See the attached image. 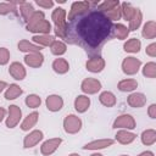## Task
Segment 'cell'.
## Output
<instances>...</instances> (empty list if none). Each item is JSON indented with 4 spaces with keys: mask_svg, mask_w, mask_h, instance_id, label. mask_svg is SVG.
<instances>
[{
    "mask_svg": "<svg viewBox=\"0 0 156 156\" xmlns=\"http://www.w3.org/2000/svg\"><path fill=\"white\" fill-rule=\"evenodd\" d=\"M52 21L55 23V33L60 38L65 39V33H66V10L63 7H56L52 11Z\"/></svg>",
    "mask_w": 156,
    "mask_h": 156,
    "instance_id": "3957f363",
    "label": "cell"
},
{
    "mask_svg": "<svg viewBox=\"0 0 156 156\" xmlns=\"http://www.w3.org/2000/svg\"><path fill=\"white\" fill-rule=\"evenodd\" d=\"M135 134H133V133H129V132H127V130H119L118 133H117V135H116V139L121 143V144H129V143H132L134 139H135Z\"/></svg>",
    "mask_w": 156,
    "mask_h": 156,
    "instance_id": "603a6c76",
    "label": "cell"
},
{
    "mask_svg": "<svg viewBox=\"0 0 156 156\" xmlns=\"http://www.w3.org/2000/svg\"><path fill=\"white\" fill-rule=\"evenodd\" d=\"M26 104L29 106V107H33V108H35V107H38L39 105H40V98L38 96V95H28L27 96V99H26Z\"/></svg>",
    "mask_w": 156,
    "mask_h": 156,
    "instance_id": "74e56055",
    "label": "cell"
},
{
    "mask_svg": "<svg viewBox=\"0 0 156 156\" xmlns=\"http://www.w3.org/2000/svg\"><path fill=\"white\" fill-rule=\"evenodd\" d=\"M139 156H154V152H151V151H144Z\"/></svg>",
    "mask_w": 156,
    "mask_h": 156,
    "instance_id": "ee69618b",
    "label": "cell"
},
{
    "mask_svg": "<svg viewBox=\"0 0 156 156\" xmlns=\"http://www.w3.org/2000/svg\"><path fill=\"white\" fill-rule=\"evenodd\" d=\"M128 33H129V29L126 26L121 23L113 24V37H117L118 39H126Z\"/></svg>",
    "mask_w": 156,
    "mask_h": 156,
    "instance_id": "484cf974",
    "label": "cell"
},
{
    "mask_svg": "<svg viewBox=\"0 0 156 156\" xmlns=\"http://www.w3.org/2000/svg\"><path fill=\"white\" fill-rule=\"evenodd\" d=\"M140 46H141L140 40L136 38H132L124 44V50L128 52H138L140 50Z\"/></svg>",
    "mask_w": 156,
    "mask_h": 156,
    "instance_id": "83f0119b",
    "label": "cell"
},
{
    "mask_svg": "<svg viewBox=\"0 0 156 156\" xmlns=\"http://www.w3.org/2000/svg\"><path fill=\"white\" fill-rule=\"evenodd\" d=\"M136 87H138V82L135 79H124L118 84V89L121 91H132Z\"/></svg>",
    "mask_w": 156,
    "mask_h": 156,
    "instance_id": "4316f807",
    "label": "cell"
},
{
    "mask_svg": "<svg viewBox=\"0 0 156 156\" xmlns=\"http://www.w3.org/2000/svg\"><path fill=\"white\" fill-rule=\"evenodd\" d=\"M43 139V132L40 130H33L24 138V147H33Z\"/></svg>",
    "mask_w": 156,
    "mask_h": 156,
    "instance_id": "30bf717a",
    "label": "cell"
},
{
    "mask_svg": "<svg viewBox=\"0 0 156 156\" xmlns=\"http://www.w3.org/2000/svg\"><path fill=\"white\" fill-rule=\"evenodd\" d=\"M143 37L146 39H154L156 37V23L155 21H147L143 28Z\"/></svg>",
    "mask_w": 156,
    "mask_h": 156,
    "instance_id": "ffe728a7",
    "label": "cell"
},
{
    "mask_svg": "<svg viewBox=\"0 0 156 156\" xmlns=\"http://www.w3.org/2000/svg\"><path fill=\"white\" fill-rule=\"evenodd\" d=\"M115 128H128V129H133L135 128V121L130 115H122L119 116L113 124Z\"/></svg>",
    "mask_w": 156,
    "mask_h": 156,
    "instance_id": "52a82bcc",
    "label": "cell"
},
{
    "mask_svg": "<svg viewBox=\"0 0 156 156\" xmlns=\"http://www.w3.org/2000/svg\"><path fill=\"white\" fill-rule=\"evenodd\" d=\"M66 51V45L62 41H54L51 44V52L54 55H62Z\"/></svg>",
    "mask_w": 156,
    "mask_h": 156,
    "instance_id": "8d00e7d4",
    "label": "cell"
},
{
    "mask_svg": "<svg viewBox=\"0 0 156 156\" xmlns=\"http://www.w3.org/2000/svg\"><path fill=\"white\" fill-rule=\"evenodd\" d=\"M141 20H143V15H141V11L139 9H136L134 16L132 17V20L129 21V28L130 30H135L139 28V26L141 24Z\"/></svg>",
    "mask_w": 156,
    "mask_h": 156,
    "instance_id": "4dcf8cb0",
    "label": "cell"
},
{
    "mask_svg": "<svg viewBox=\"0 0 156 156\" xmlns=\"http://www.w3.org/2000/svg\"><path fill=\"white\" fill-rule=\"evenodd\" d=\"M98 5L99 1H94L89 10L68 18L65 33L69 44L83 48L90 55L99 54L104 44L113 38V22L96 9Z\"/></svg>",
    "mask_w": 156,
    "mask_h": 156,
    "instance_id": "6da1fadb",
    "label": "cell"
},
{
    "mask_svg": "<svg viewBox=\"0 0 156 156\" xmlns=\"http://www.w3.org/2000/svg\"><path fill=\"white\" fill-rule=\"evenodd\" d=\"M21 94H22V89L16 84H11L9 87V89L6 90V93H5V98L7 100H13L17 96H20Z\"/></svg>",
    "mask_w": 156,
    "mask_h": 156,
    "instance_id": "1f68e13d",
    "label": "cell"
},
{
    "mask_svg": "<svg viewBox=\"0 0 156 156\" xmlns=\"http://www.w3.org/2000/svg\"><path fill=\"white\" fill-rule=\"evenodd\" d=\"M113 144V140L111 139H104V140H96V141H91L87 145L83 146L84 150H96V149H104L110 145Z\"/></svg>",
    "mask_w": 156,
    "mask_h": 156,
    "instance_id": "9a60e30c",
    "label": "cell"
},
{
    "mask_svg": "<svg viewBox=\"0 0 156 156\" xmlns=\"http://www.w3.org/2000/svg\"><path fill=\"white\" fill-rule=\"evenodd\" d=\"M63 126H65L66 132H68V133H76V132H78L80 129L82 121L78 117H76L73 115H69V116L66 117V119L63 122Z\"/></svg>",
    "mask_w": 156,
    "mask_h": 156,
    "instance_id": "5b68a950",
    "label": "cell"
},
{
    "mask_svg": "<svg viewBox=\"0 0 156 156\" xmlns=\"http://www.w3.org/2000/svg\"><path fill=\"white\" fill-rule=\"evenodd\" d=\"M37 121H38V113H37V112H33V113H30V115H28V116L26 117V119L23 121L21 128H22L23 130H29V129L37 123Z\"/></svg>",
    "mask_w": 156,
    "mask_h": 156,
    "instance_id": "f546056e",
    "label": "cell"
},
{
    "mask_svg": "<svg viewBox=\"0 0 156 156\" xmlns=\"http://www.w3.org/2000/svg\"><path fill=\"white\" fill-rule=\"evenodd\" d=\"M5 113H6L5 108H0V122L4 119V117H5Z\"/></svg>",
    "mask_w": 156,
    "mask_h": 156,
    "instance_id": "7bdbcfd3",
    "label": "cell"
},
{
    "mask_svg": "<svg viewBox=\"0 0 156 156\" xmlns=\"http://www.w3.org/2000/svg\"><path fill=\"white\" fill-rule=\"evenodd\" d=\"M20 119H21V110H20L17 106H15V105L10 106V110H9V118H7V121H6V126H7L9 128H13V127L17 126V123L20 122Z\"/></svg>",
    "mask_w": 156,
    "mask_h": 156,
    "instance_id": "ba28073f",
    "label": "cell"
},
{
    "mask_svg": "<svg viewBox=\"0 0 156 156\" xmlns=\"http://www.w3.org/2000/svg\"><path fill=\"white\" fill-rule=\"evenodd\" d=\"M89 105H90L89 98L83 96V95L77 96V99H76V101H74V107H76V110H77L78 112H85V111L88 110Z\"/></svg>",
    "mask_w": 156,
    "mask_h": 156,
    "instance_id": "7402d4cb",
    "label": "cell"
},
{
    "mask_svg": "<svg viewBox=\"0 0 156 156\" xmlns=\"http://www.w3.org/2000/svg\"><path fill=\"white\" fill-rule=\"evenodd\" d=\"M52 68L57 73H66L69 69V66L65 58H56L52 63Z\"/></svg>",
    "mask_w": 156,
    "mask_h": 156,
    "instance_id": "d4e9b609",
    "label": "cell"
},
{
    "mask_svg": "<svg viewBox=\"0 0 156 156\" xmlns=\"http://www.w3.org/2000/svg\"><path fill=\"white\" fill-rule=\"evenodd\" d=\"M35 4L44 9H50L54 6V1H51V0H37Z\"/></svg>",
    "mask_w": 156,
    "mask_h": 156,
    "instance_id": "ab89813d",
    "label": "cell"
},
{
    "mask_svg": "<svg viewBox=\"0 0 156 156\" xmlns=\"http://www.w3.org/2000/svg\"><path fill=\"white\" fill-rule=\"evenodd\" d=\"M143 74L147 78H155V76H156V63L155 62L146 63L143 68Z\"/></svg>",
    "mask_w": 156,
    "mask_h": 156,
    "instance_id": "e575fe53",
    "label": "cell"
},
{
    "mask_svg": "<svg viewBox=\"0 0 156 156\" xmlns=\"http://www.w3.org/2000/svg\"><path fill=\"white\" fill-rule=\"evenodd\" d=\"M69 156H79V155H77V154H72V155H69Z\"/></svg>",
    "mask_w": 156,
    "mask_h": 156,
    "instance_id": "7dc6e473",
    "label": "cell"
},
{
    "mask_svg": "<svg viewBox=\"0 0 156 156\" xmlns=\"http://www.w3.org/2000/svg\"><path fill=\"white\" fill-rule=\"evenodd\" d=\"M147 113H149V116H150L151 118H156V105H155V104L150 105V107H149V110H147Z\"/></svg>",
    "mask_w": 156,
    "mask_h": 156,
    "instance_id": "b9f144b4",
    "label": "cell"
},
{
    "mask_svg": "<svg viewBox=\"0 0 156 156\" xmlns=\"http://www.w3.org/2000/svg\"><path fill=\"white\" fill-rule=\"evenodd\" d=\"M101 84L99 80L93 79V78H88L82 83V90L84 93H89V94H94L98 90H100Z\"/></svg>",
    "mask_w": 156,
    "mask_h": 156,
    "instance_id": "9c48e42d",
    "label": "cell"
},
{
    "mask_svg": "<svg viewBox=\"0 0 156 156\" xmlns=\"http://www.w3.org/2000/svg\"><path fill=\"white\" fill-rule=\"evenodd\" d=\"M10 74L17 79V80H22L24 77H26V71H24V67L18 63V62H13L11 66H10V69H9Z\"/></svg>",
    "mask_w": 156,
    "mask_h": 156,
    "instance_id": "8fae6325",
    "label": "cell"
},
{
    "mask_svg": "<svg viewBox=\"0 0 156 156\" xmlns=\"http://www.w3.org/2000/svg\"><path fill=\"white\" fill-rule=\"evenodd\" d=\"M135 11H136V7H133L132 4H129V2H122L121 4V15L126 21L129 22L132 20V17L134 16Z\"/></svg>",
    "mask_w": 156,
    "mask_h": 156,
    "instance_id": "ac0fdd59",
    "label": "cell"
},
{
    "mask_svg": "<svg viewBox=\"0 0 156 156\" xmlns=\"http://www.w3.org/2000/svg\"><path fill=\"white\" fill-rule=\"evenodd\" d=\"M93 6V2L91 1H76L72 4L71 6V10L68 12V18L78 15V13H82L87 10H89L90 7Z\"/></svg>",
    "mask_w": 156,
    "mask_h": 156,
    "instance_id": "8992f818",
    "label": "cell"
},
{
    "mask_svg": "<svg viewBox=\"0 0 156 156\" xmlns=\"http://www.w3.org/2000/svg\"><path fill=\"white\" fill-rule=\"evenodd\" d=\"M6 88V83L5 82H0V93Z\"/></svg>",
    "mask_w": 156,
    "mask_h": 156,
    "instance_id": "f6af8a7d",
    "label": "cell"
},
{
    "mask_svg": "<svg viewBox=\"0 0 156 156\" xmlns=\"http://www.w3.org/2000/svg\"><path fill=\"white\" fill-rule=\"evenodd\" d=\"M62 105H63V101L58 95H51L46 99V106L50 111H58L61 110Z\"/></svg>",
    "mask_w": 156,
    "mask_h": 156,
    "instance_id": "4fadbf2b",
    "label": "cell"
},
{
    "mask_svg": "<svg viewBox=\"0 0 156 156\" xmlns=\"http://www.w3.org/2000/svg\"><path fill=\"white\" fill-rule=\"evenodd\" d=\"M9 58H10V54H9L7 49H5V48H0V65H5V63H7Z\"/></svg>",
    "mask_w": 156,
    "mask_h": 156,
    "instance_id": "f35d334b",
    "label": "cell"
},
{
    "mask_svg": "<svg viewBox=\"0 0 156 156\" xmlns=\"http://www.w3.org/2000/svg\"><path fill=\"white\" fill-rule=\"evenodd\" d=\"M16 2H0V15L17 13Z\"/></svg>",
    "mask_w": 156,
    "mask_h": 156,
    "instance_id": "d6a6232c",
    "label": "cell"
},
{
    "mask_svg": "<svg viewBox=\"0 0 156 156\" xmlns=\"http://www.w3.org/2000/svg\"><path fill=\"white\" fill-rule=\"evenodd\" d=\"M60 144H61V139H50V140H48V141H45L43 144L41 152L44 155H50V154H52L57 149V146Z\"/></svg>",
    "mask_w": 156,
    "mask_h": 156,
    "instance_id": "e0dca14e",
    "label": "cell"
},
{
    "mask_svg": "<svg viewBox=\"0 0 156 156\" xmlns=\"http://www.w3.org/2000/svg\"><path fill=\"white\" fill-rule=\"evenodd\" d=\"M105 66V62L101 57H93L87 62V69L91 72H100Z\"/></svg>",
    "mask_w": 156,
    "mask_h": 156,
    "instance_id": "d6986e66",
    "label": "cell"
},
{
    "mask_svg": "<svg viewBox=\"0 0 156 156\" xmlns=\"http://www.w3.org/2000/svg\"><path fill=\"white\" fill-rule=\"evenodd\" d=\"M141 141L144 145H152L156 141V132L154 129H146L141 134Z\"/></svg>",
    "mask_w": 156,
    "mask_h": 156,
    "instance_id": "cb8c5ba5",
    "label": "cell"
},
{
    "mask_svg": "<svg viewBox=\"0 0 156 156\" xmlns=\"http://www.w3.org/2000/svg\"><path fill=\"white\" fill-rule=\"evenodd\" d=\"M43 60H44V57L39 52H30L29 55H27L24 57L26 63L29 65V66H32V67H39L43 63Z\"/></svg>",
    "mask_w": 156,
    "mask_h": 156,
    "instance_id": "2e32d148",
    "label": "cell"
},
{
    "mask_svg": "<svg viewBox=\"0 0 156 156\" xmlns=\"http://www.w3.org/2000/svg\"><path fill=\"white\" fill-rule=\"evenodd\" d=\"M18 49H20L21 51H29V52H39V50H41L40 46L29 44V43L26 41V40H22V41L18 43Z\"/></svg>",
    "mask_w": 156,
    "mask_h": 156,
    "instance_id": "836d02e7",
    "label": "cell"
},
{
    "mask_svg": "<svg viewBox=\"0 0 156 156\" xmlns=\"http://www.w3.org/2000/svg\"><path fill=\"white\" fill-rule=\"evenodd\" d=\"M146 54L151 57L156 56V44L155 43H151L149 46H146Z\"/></svg>",
    "mask_w": 156,
    "mask_h": 156,
    "instance_id": "60d3db41",
    "label": "cell"
},
{
    "mask_svg": "<svg viewBox=\"0 0 156 156\" xmlns=\"http://www.w3.org/2000/svg\"><path fill=\"white\" fill-rule=\"evenodd\" d=\"M100 101H101L102 105H105L107 107H111L116 104V98L111 91H104L100 95Z\"/></svg>",
    "mask_w": 156,
    "mask_h": 156,
    "instance_id": "f1b7e54d",
    "label": "cell"
},
{
    "mask_svg": "<svg viewBox=\"0 0 156 156\" xmlns=\"http://www.w3.org/2000/svg\"><path fill=\"white\" fill-rule=\"evenodd\" d=\"M17 5H20V11L23 16V18L28 22V20L32 17V15L35 12L34 9H33V5L30 2H27V1H20V2H16Z\"/></svg>",
    "mask_w": 156,
    "mask_h": 156,
    "instance_id": "5bb4252c",
    "label": "cell"
},
{
    "mask_svg": "<svg viewBox=\"0 0 156 156\" xmlns=\"http://www.w3.org/2000/svg\"><path fill=\"white\" fill-rule=\"evenodd\" d=\"M122 156H127V155H122Z\"/></svg>",
    "mask_w": 156,
    "mask_h": 156,
    "instance_id": "c3c4849f",
    "label": "cell"
},
{
    "mask_svg": "<svg viewBox=\"0 0 156 156\" xmlns=\"http://www.w3.org/2000/svg\"><path fill=\"white\" fill-rule=\"evenodd\" d=\"M145 102H146V98L141 93H134L128 98V104L132 107H141L145 105Z\"/></svg>",
    "mask_w": 156,
    "mask_h": 156,
    "instance_id": "7c38bea8",
    "label": "cell"
},
{
    "mask_svg": "<svg viewBox=\"0 0 156 156\" xmlns=\"http://www.w3.org/2000/svg\"><path fill=\"white\" fill-rule=\"evenodd\" d=\"M121 4H119V1L118 0H107V1H104V2H99V5H98V10H100V11H102L104 13H107V12H110V11H112L113 9H116V7H118Z\"/></svg>",
    "mask_w": 156,
    "mask_h": 156,
    "instance_id": "44dd1931",
    "label": "cell"
},
{
    "mask_svg": "<svg viewBox=\"0 0 156 156\" xmlns=\"http://www.w3.org/2000/svg\"><path fill=\"white\" fill-rule=\"evenodd\" d=\"M27 30L35 32V33H41V34H48L51 30V24L49 23V21L45 20L44 12L35 11L32 15V17L28 20Z\"/></svg>",
    "mask_w": 156,
    "mask_h": 156,
    "instance_id": "7a4b0ae2",
    "label": "cell"
},
{
    "mask_svg": "<svg viewBox=\"0 0 156 156\" xmlns=\"http://www.w3.org/2000/svg\"><path fill=\"white\" fill-rule=\"evenodd\" d=\"M140 65H141V62L139 60H136L135 57H127L122 62V68H123V72L127 74H135L139 71Z\"/></svg>",
    "mask_w": 156,
    "mask_h": 156,
    "instance_id": "277c9868",
    "label": "cell"
},
{
    "mask_svg": "<svg viewBox=\"0 0 156 156\" xmlns=\"http://www.w3.org/2000/svg\"><path fill=\"white\" fill-rule=\"evenodd\" d=\"M91 156H101L100 154H94V155H91Z\"/></svg>",
    "mask_w": 156,
    "mask_h": 156,
    "instance_id": "bcb514c9",
    "label": "cell"
},
{
    "mask_svg": "<svg viewBox=\"0 0 156 156\" xmlns=\"http://www.w3.org/2000/svg\"><path fill=\"white\" fill-rule=\"evenodd\" d=\"M33 40L35 41V43H39V44H41V45H51L55 40H54V37H51V35H35V37H33Z\"/></svg>",
    "mask_w": 156,
    "mask_h": 156,
    "instance_id": "d590c367",
    "label": "cell"
}]
</instances>
